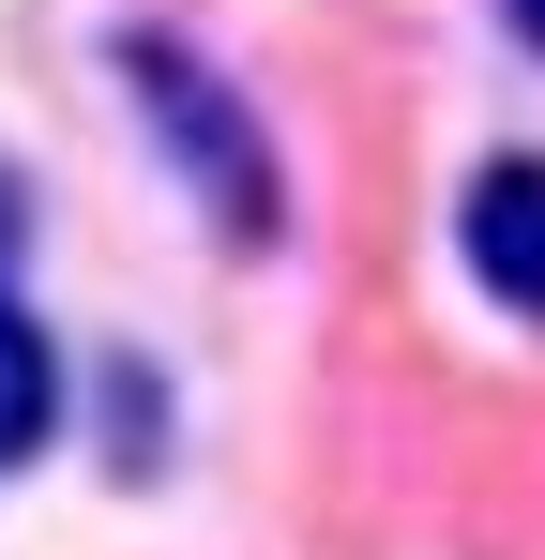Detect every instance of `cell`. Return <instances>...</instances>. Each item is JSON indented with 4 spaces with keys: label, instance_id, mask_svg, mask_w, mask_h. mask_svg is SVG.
I'll use <instances>...</instances> for the list:
<instances>
[{
    "label": "cell",
    "instance_id": "1",
    "mask_svg": "<svg viewBox=\"0 0 545 560\" xmlns=\"http://www.w3.org/2000/svg\"><path fill=\"white\" fill-rule=\"evenodd\" d=\"M106 77H121V106H137L152 167L182 183V212H197L228 258H272V243H288V152H272L258 92H243L197 31H167V15L106 31Z\"/></svg>",
    "mask_w": 545,
    "mask_h": 560
},
{
    "label": "cell",
    "instance_id": "2",
    "mask_svg": "<svg viewBox=\"0 0 545 560\" xmlns=\"http://www.w3.org/2000/svg\"><path fill=\"white\" fill-rule=\"evenodd\" d=\"M454 273L485 288L515 334H545V152H485L454 183Z\"/></svg>",
    "mask_w": 545,
    "mask_h": 560
},
{
    "label": "cell",
    "instance_id": "3",
    "mask_svg": "<svg viewBox=\"0 0 545 560\" xmlns=\"http://www.w3.org/2000/svg\"><path fill=\"white\" fill-rule=\"evenodd\" d=\"M61 409H77V364H61V334L31 318V303H0V469H31L61 440Z\"/></svg>",
    "mask_w": 545,
    "mask_h": 560
},
{
    "label": "cell",
    "instance_id": "4",
    "mask_svg": "<svg viewBox=\"0 0 545 560\" xmlns=\"http://www.w3.org/2000/svg\"><path fill=\"white\" fill-rule=\"evenodd\" d=\"M91 409H106V469H121V485H152V469H167V378L137 364V349H106V364H91Z\"/></svg>",
    "mask_w": 545,
    "mask_h": 560
},
{
    "label": "cell",
    "instance_id": "5",
    "mask_svg": "<svg viewBox=\"0 0 545 560\" xmlns=\"http://www.w3.org/2000/svg\"><path fill=\"white\" fill-rule=\"evenodd\" d=\"M15 273H31V183L0 167V303H15Z\"/></svg>",
    "mask_w": 545,
    "mask_h": 560
},
{
    "label": "cell",
    "instance_id": "6",
    "mask_svg": "<svg viewBox=\"0 0 545 560\" xmlns=\"http://www.w3.org/2000/svg\"><path fill=\"white\" fill-rule=\"evenodd\" d=\"M500 31H515V46H531V61H545V0H500Z\"/></svg>",
    "mask_w": 545,
    "mask_h": 560
}]
</instances>
